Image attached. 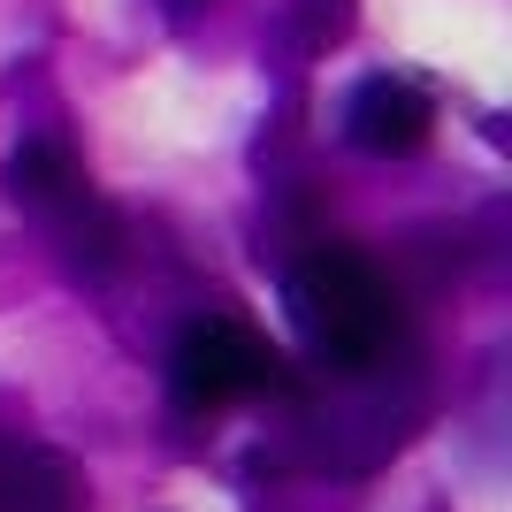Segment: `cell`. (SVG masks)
<instances>
[{
    "label": "cell",
    "instance_id": "cell-3",
    "mask_svg": "<svg viewBox=\"0 0 512 512\" xmlns=\"http://www.w3.org/2000/svg\"><path fill=\"white\" fill-rule=\"evenodd\" d=\"M8 192H16V207L31 214L46 230V245L77 268V276H115V260H123V214L107 207L100 192H92V176L77 169V153L62 146V138H23L16 153H8Z\"/></svg>",
    "mask_w": 512,
    "mask_h": 512
},
{
    "label": "cell",
    "instance_id": "cell-7",
    "mask_svg": "<svg viewBox=\"0 0 512 512\" xmlns=\"http://www.w3.org/2000/svg\"><path fill=\"white\" fill-rule=\"evenodd\" d=\"M352 16H360V0H291L283 46H291L299 62H314V54H329V46L352 39Z\"/></svg>",
    "mask_w": 512,
    "mask_h": 512
},
{
    "label": "cell",
    "instance_id": "cell-6",
    "mask_svg": "<svg viewBox=\"0 0 512 512\" xmlns=\"http://www.w3.org/2000/svg\"><path fill=\"white\" fill-rule=\"evenodd\" d=\"M0 512H77V482L54 451L0 444Z\"/></svg>",
    "mask_w": 512,
    "mask_h": 512
},
{
    "label": "cell",
    "instance_id": "cell-4",
    "mask_svg": "<svg viewBox=\"0 0 512 512\" xmlns=\"http://www.w3.org/2000/svg\"><path fill=\"white\" fill-rule=\"evenodd\" d=\"M299 383V367L283 360L276 344L245 329V321H192L169 352V398L176 413H222V406H245V398H283Z\"/></svg>",
    "mask_w": 512,
    "mask_h": 512
},
{
    "label": "cell",
    "instance_id": "cell-5",
    "mask_svg": "<svg viewBox=\"0 0 512 512\" xmlns=\"http://www.w3.org/2000/svg\"><path fill=\"white\" fill-rule=\"evenodd\" d=\"M436 130V100H428L413 77H360L352 100H344V146L375 153V161H406L428 146Z\"/></svg>",
    "mask_w": 512,
    "mask_h": 512
},
{
    "label": "cell",
    "instance_id": "cell-1",
    "mask_svg": "<svg viewBox=\"0 0 512 512\" xmlns=\"http://www.w3.org/2000/svg\"><path fill=\"white\" fill-rule=\"evenodd\" d=\"M276 406H283V421L260 444V467L367 474L428 421V367L413 344H398L390 360L352 367V375H299Z\"/></svg>",
    "mask_w": 512,
    "mask_h": 512
},
{
    "label": "cell",
    "instance_id": "cell-2",
    "mask_svg": "<svg viewBox=\"0 0 512 512\" xmlns=\"http://www.w3.org/2000/svg\"><path fill=\"white\" fill-rule=\"evenodd\" d=\"M283 306H291V329H299L314 375H352V367H375L406 344V306H398V283L375 268V260L344 253V245H314L283 268Z\"/></svg>",
    "mask_w": 512,
    "mask_h": 512
},
{
    "label": "cell",
    "instance_id": "cell-8",
    "mask_svg": "<svg viewBox=\"0 0 512 512\" xmlns=\"http://www.w3.org/2000/svg\"><path fill=\"white\" fill-rule=\"evenodd\" d=\"M199 8H214V0H161V16H169V23H192Z\"/></svg>",
    "mask_w": 512,
    "mask_h": 512
}]
</instances>
